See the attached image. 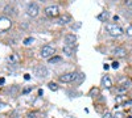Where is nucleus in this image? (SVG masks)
Returning a JSON list of instances; mask_svg holds the SVG:
<instances>
[{
    "instance_id": "nucleus-1",
    "label": "nucleus",
    "mask_w": 132,
    "mask_h": 118,
    "mask_svg": "<svg viewBox=\"0 0 132 118\" xmlns=\"http://www.w3.org/2000/svg\"><path fill=\"white\" fill-rule=\"evenodd\" d=\"M106 30H107V33L110 36H112V37H120L124 33L122 26H119L116 24H107L106 25Z\"/></svg>"
},
{
    "instance_id": "nucleus-2",
    "label": "nucleus",
    "mask_w": 132,
    "mask_h": 118,
    "mask_svg": "<svg viewBox=\"0 0 132 118\" xmlns=\"http://www.w3.org/2000/svg\"><path fill=\"white\" fill-rule=\"evenodd\" d=\"M78 75L79 73H75V72H68V73H63L60 76V81L62 83H71V81H77L78 79Z\"/></svg>"
},
{
    "instance_id": "nucleus-3",
    "label": "nucleus",
    "mask_w": 132,
    "mask_h": 118,
    "mask_svg": "<svg viewBox=\"0 0 132 118\" xmlns=\"http://www.w3.org/2000/svg\"><path fill=\"white\" fill-rule=\"evenodd\" d=\"M54 52H56V49H54L53 46H50V45H45V46H42V49H41V57L42 58H50Z\"/></svg>"
},
{
    "instance_id": "nucleus-4",
    "label": "nucleus",
    "mask_w": 132,
    "mask_h": 118,
    "mask_svg": "<svg viewBox=\"0 0 132 118\" xmlns=\"http://www.w3.org/2000/svg\"><path fill=\"white\" fill-rule=\"evenodd\" d=\"M38 12H40V8H38V5H37L36 3L28 4V7H27V13H28V16L36 17V16L38 15Z\"/></svg>"
},
{
    "instance_id": "nucleus-5",
    "label": "nucleus",
    "mask_w": 132,
    "mask_h": 118,
    "mask_svg": "<svg viewBox=\"0 0 132 118\" xmlns=\"http://www.w3.org/2000/svg\"><path fill=\"white\" fill-rule=\"evenodd\" d=\"M45 15L48 17H57L60 15V8L57 5H49L45 8Z\"/></svg>"
},
{
    "instance_id": "nucleus-6",
    "label": "nucleus",
    "mask_w": 132,
    "mask_h": 118,
    "mask_svg": "<svg viewBox=\"0 0 132 118\" xmlns=\"http://www.w3.org/2000/svg\"><path fill=\"white\" fill-rule=\"evenodd\" d=\"M11 26H12L11 20H8L7 17H0V31H7Z\"/></svg>"
},
{
    "instance_id": "nucleus-7",
    "label": "nucleus",
    "mask_w": 132,
    "mask_h": 118,
    "mask_svg": "<svg viewBox=\"0 0 132 118\" xmlns=\"http://www.w3.org/2000/svg\"><path fill=\"white\" fill-rule=\"evenodd\" d=\"M75 41H77V37H75L74 34H66V36H65V45L74 46Z\"/></svg>"
},
{
    "instance_id": "nucleus-8",
    "label": "nucleus",
    "mask_w": 132,
    "mask_h": 118,
    "mask_svg": "<svg viewBox=\"0 0 132 118\" xmlns=\"http://www.w3.org/2000/svg\"><path fill=\"white\" fill-rule=\"evenodd\" d=\"M112 54L116 55V57L123 58V57H126V54H127V50H126L124 47H116V49L112 50Z\"/></svg>"
},
{
    "instance_id": "nucleus-9",
    "label": "nucleus",
    "mask_w": 132,
    "mask_h": 118,
    "mask_svg": "<svg viewBox=\"0 0 132 118\" xmlns=\"http://www.w3.org/2000/svg\"><path fill=\"white\" fill-rule=\"evenodd\" d=\"M70 21H71V16L68 15V13H65L63 16H61V17L58 18V24H60V25H65V24L70 23Z\"/></svg>"
},
{
    "instance_id": "nucleus-10",
    "label": "nucleus",
    "mask_w": 132,
    "mask_h": 118,
    "mask_svg": "<svg viewBox=\"0 0 132 118\" xmlns=\"http://www.w3.org/2000/svg\"><path fill=\"white\" fill-rule=\"evenodd\" d=\"M36 75H38L40 78H45L46 75H48V70L46 67H44V66H40L36 68Z\"/></svg>"
},
{
    "instance_id": "nucleus-11",
    "label": "nucleus",
    "mask_w": 132,
    "mask_h": 118,
    "mask_svg": "<svg viewBox=\"0 0 132 118\" xmlns=\"http://www.w3.org/2000/svg\"><path fill=\"white\" fill-rule=\"evenodd\" d=\"M73 52H74L73 46H68V45H65V46H63V54H66L68 57H71V55H73Z\"/></svg>"
},
{
    "instance_id": "nucleus-12",
    "label": "nucleus",
    "mask_w": 132,
    "mask_h": 118,
    "mask_svg": "<svg viewBox=\"0 0 132 118\" xmlns=\"http://www.w3.org/2000/svg\"><path fill=\"white\" fill-rule=\"evenodd\" d=\"M102 84H103V87H107V88H110V87L112 85V83H111V80H110L108 76H104V78L102 79Z\"/></svg>"
},
{
    "instance_id": "nucleus-13",
    "label": "nucleus",
    "mask_w": 132,
    "mask_h": 118,
    "mask_svg": "<svg viewBox=\"0 0 132 118\" xmlns=\"http://www.w3.org/2000/svg\"><path fill=\"white\" fill-rule=\"evenodd\" d=\"M61 60H62L61 57H54V58H50V59H49V63H50V64H54V63H58V62H61Z\"/></svg>"
},
{
    "instance_id": "nucleus-14",
    "label": "nucleus",
    "mask_w": 132,
    "mask_h": 118,
    "mask_svg": "<svg viewBox=\"0 0 132 118\" xmlns=\"http://www.w3.org/2000/svg\"><path fill=\"white\" fill-rule=\"evenodd\" d=\"M49 88H50L52 91H57V89H58V87H57L56 83H49Z\"/></svg>"
},
{
    "instance_id": "nucleus-15",
    "label": "nucleus",
    "mask_w": 132,
    "mask_h": 118,
    "mask_svg": "<svg viewBox=\"0 0 132 118\" xmlns=\"http://www.w3.org/2000/svg\"><path fill=\"white\" fill-rule=\"evenodd\" d=\"M32 42H33V38L32 37H28V38L24 39V45H30Z\"/></svg>"
},
{
    "instance_id": "nucleus-16",
    "label": "nucleus",
    "mask_w": 132,
    "mask_h": 118,
    "mask_svg": "<svg viewBox=\"0 0 132 118\" xmlns=\"http://www.w3.org/2000/svg\"><path fill=\"white\" fill-rule=\"evenodd\" d=\"M126 33H127V36L132 37V25H129V26L127 28V30H126Z\"/></svg>"
},
{
    "instance_id": "nucleus-17",
    "label": "nucleus",
    "mask_w": 132,
    "mask_h": 118,
    "mask_svg": "<svg viewBox=\"0 0 132 118\" xmlns=\"http://www.w3.org/2000/svg\"><path fill=\"white\" fill-rule=\"evenodd\" d=\"M36 115H38V113L33 112V113H29V114H28V118H37Z\"/></svg>"
},
{
    "instance_id": "nucleus-18",
    "label": "nucleus",
    "mask_w": 132,
    "mask_h": 118,
    "mask_svg": "<svg viewBox=\"0 0 132 118\" xmlns=\"http://www.w3.org/2000/svg\"><path fill=\"white\" fill-rule=\"evenodd\" d=\"M104 17H106V18L108 17V13H107V12H104V13H103V15H101V16H98V18H99V20H103Z\"/></svg>"
},
{
    "instance_id": "nucleus-19",
    "label": "nucleus",
    "mask_w": 132,
    "mask_h": 118,
    "mask_svg": "<svg viewBox=\"0 0 132 118\" xmlns=\"http://www.w3.org/2000/svg\"><path fill=\"white\" fill-rule=\"evenodd\" d=\"M8 60H9V62H13V60L16 62V60H17V57H16V55H12V57L8 58Z\"/></svg>"
},
{
    "instance_id": "nucleus-20",
    "label": "nucleus",
    "mask_w": 132,
    "mask_h": 118,
    "mask_svg": "<svg viewBox=\"0 0 132 118\" xmlns=\"http://www.w3.org/2000/svg\"><path fill=\"white\" fill-rule=\"evenodd\" d=\"M118 67H119V63L118 62H114L112 63V68H118Z\"/></svg>"
},
{
    "instance_id": "nucleus-21",
    "label": "nucleus",
    "mask_w": 132,
    "mask_h": 118,
    "mask_svg": "<svg viewBox=\"0 0 132 118\" xmlns=\"http://www.w3.org/2000/svg\"><path fill=\"white\" fill-rule=\"evenodd\" d=\"M103 118H112V115L110 114V113H106V114L103 115Z\"/></svg>"
},
{
    "instance_id": "nucleus-22",
    "label": "nucleus",
    "mask_w": 132,
    "mask_h": 118,
    "mask_svg": "<svg viewBox=\"0 0 132 118\" xmlns=\"http://www.w3.org/2000/svg\"><path fill=\"white\" fill-rule=\"evenodd\" d=\"M126 5H127V7H132V0H129V2H126Z\"/></svg>"
},
{
    "instance_id": "nucleus-23",
    "label": "nucleus",
    "mask_w": 132,
    "mask_h": 118,
    "mask_svg": "<svg viewBox=\"0 0 132 118\" xmlns=\"http://www.w3.org/2000/svg\"><path fill=\"white\" fill-rule=\"evenodd\" d=\"M29 91H30V88H27V89H24V93H28Z\"/></svg>"
},
{
    "instance_id": "nucleus-24",
    "label": "nucleus",
    "mask_w": 132,
    "mask_h": 118,
    "mask_svg": "<svg viewBox=\"0 0 132 118\" xmlns=\"http://www.w3.org/2000/svg\"><path fill=\"white\" fill-rule=\"evenodd\" d=\"M4 81H5V80H4L3 78H2V79H0V84H4Z\"/></svg>"
},
{
    "instance_id": "nucleus-25",
    "label": "nucleus",
    "mask_w": 132,
    "mask_h": 118,
    "mask_svg": "<svg viewBox=\"0 0 132 118\" xmlns=\"http://www.w3.org/2000/svg\"><path fill=\"white\" fill-rule=\"evenodd\" d=\"M3 106H4V104H3L2 101H0V108H3Z\"/></svg>"
}]
</instances>
